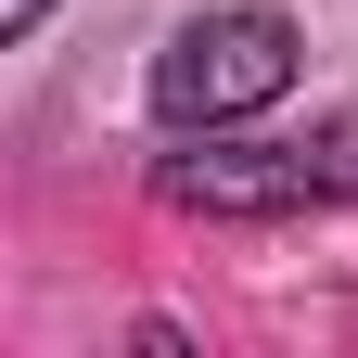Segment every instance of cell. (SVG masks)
Instances as JSON below:
<instances>
[{"label": "cell", "instance_id": "obj_1", "mask_svg": "<svg viewBox=\"0 0 358 358\" xmlns=\"http://www.w3.org/2000/svg\"><path fill=\"white\" fill-rule=\"evenodd\" d=\"M294 90V26L268 0H231V13H192L154 52V115L166 128H231V115H268Z\"/></svg>", "mask_w": 358, "mask_h": 358}, {"label": "cell", "instance_id": "obj_2", "mask_svg": "<svg viewBox=\"0 0 358 358\" xmlns=\"http://www.w3.org/2000/svg\"><path fill=\"white\" fill-rule=\"evenodd\" d=\"M154 192L192 217H294L320 205V166H307V141H205V154H166Z\"/></svg>", "mask_w": 358, "mask_h": 358}, {"label": "cell", "instance_id": "obj_3", "mask_svg": "<svg viewBox=\"0 0 358 358\" xmlns=\"http://www.w3.org/2000/svg\"><path fill=\"white\" fill-rule=\"evenodd\" d=\"M307 166H320V205H333V192H358V115L307 128Z\"/></svg>", "mask_w": 358, "mask_h": 358}, {"label": "cell", "instance_id": "obj_4", "mask_svg": "<svg viewBox=\"0 0 358 358\" xmlns=\"http://www.w3.org/2000/svg\"><path fill=\"white\" fill-rule=\"evenodd\" d=\"M38 13H52V0H0V38H26V26H38Z\"/></svg>", "mask_w": 358, "mask_h": 358}]
</instances>
